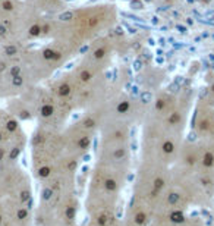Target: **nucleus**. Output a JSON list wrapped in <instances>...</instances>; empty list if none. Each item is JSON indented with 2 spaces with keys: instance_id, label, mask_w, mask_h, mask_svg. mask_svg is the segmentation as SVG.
<instances>
[{
  "instance_id": "f257e3e1",
  "label": "nucleus",
  "mask_w": 214,
  "mask_h": 226,
  "mask_svg": "<svg viewBox=\"0 0 214 226\" xmlns=\"http://www.w3.org/2000/svg\"><path fill=\"white\" fill-rule=\"evenodd\" d=\"M40 50L25 46H0V99L9 100L25 90L35 87L54 69Z\"/></svg>"
},
{
  "instance_id": "f03ea898",
  "label": "nucleus",
  "mask_w": 214,
  "mask_h": 226,
  "mask_svg": "<svg viewBox=\"0 0 214 226\" xmlns=\"http://www.w3.org/2000/svg\"><path fill=\"white\" fill-rule=\"evenodd\" d=\"M40 13L32 0H0V46H25L41 38Z\"/></svg>"
},
{
  "instance_id": "7ed1b4c3",
  "label": "nucleus",
  "mask_w": 214,
  "mask_h": 226,
  "mask_svg": "<svg viewBox=\"0 0 214 226\" xmlns=\"http://www.w3.org/2000/svg\"><path fill=\"white\" fill-rule=\"evenodd\" d=\"M27 144L21 122L6 109L0 107V166L18 163Z\"/></svg>"
},
{
  "instance_id": "20e7f679",
  "label": "nucleus",
  "mask_w": 214,
  "mask_h": 226,
  "mask_svg": "<svg viewBox=\"0 0 214 226\" xmlns=\"http://www.w3.org/2000/svg\"><path fill=\"white\" fill-rule=\"evenodd\" d=\"M73 19V12L72 10H66V12H62L59 16H57V21L60 22H69Z\"/></svg>"
},
{
  "instance_id": "39448f33",
  "label": "nucleus",
  "mask_w": 214,
  "mask_h": 226,
  "mask_svg": "<svg viewBox=\"0 0 214 226\" xmlns=\"http://www.w3.org/2000/svg\"><path fill=\"white\" fill-rule=\"evenodd\" d=\"M78 78H79V81H82V82H88L89 79L92 78V72L88 69H84L79 72V75H78Z\"/></svg>"
},
{
  "instance_id": "423d86ee",
  "label": "nucleus",
  "mask_w": 214,
  "mask_h": 226,
  "mask_svg": "<svg viewBox=\"0 0 214 226\" xmlns=\"http://www.w3.org/2000/svg\"><path fill=\"white\" fill-rule=\"evenodd\" d=\"M106 54H107V50L104 49V47H98V49H95V50L92 52L94 59H97V60H101V59H103Z\"/></svg>"
},
{
  "instance_id": "0eeeda50",
  "label": "nucleus",
  "mask_w": 214,
  "mask_h": 226,
  "mask_svg": "<svg viewBox=\"0 0 214 226\" xmlns=\"http://www.w3.org/2000/svg\"><path fill=\"white\" fill-rule=\"evenodd\" d=\"M131 9H134V10L144 9V1L142 0H131Z\"/></svg>"
},
{
  "instance_id": "6e6552de",
  "label": "nucleus",
  "mask_w": 214,
  "mask_h": 226,
  "mask_svg": "<svg viewBox=\"0 0 214 226\" xmlns=\"http://www.w3.org/2000/svg\"><path fill=\"white\" fill-rule=\"evenodd\" d=\"M178 30H179V33H182V34H186V33H188V30H186L185 27H180V25H178Z\"/></svg>"
},
{
  "instance_id": "1a4fd4ad",
  "label": "nucleus",
  "mask_w": 214,
  "mask_h": 226,
  "mask_svg": "<svg viewBox=\"0 0 214 226\" xmlns=\"http://www.w3.org/2000/svg\"><path fill=\"white\" fill-rule=\"evenodd\" d=\"M142 1H145V3H148V1H151V0H142Z\"/></svg>"
}]
</instances>
